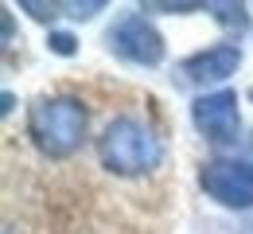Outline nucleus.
I'll list each match as a JSON object with an SVG mask.
<instances>
[{
	"label": "nucleus",
	"instance_id": "nucleus-9",
	"mask_svg": "<svg viewBox=\"0 0 253 234\" xmlns=\"http://www.w3.org/2000/svg\"><path fill=\"white\" fill-rule=\"evenodd\" d=\"M20 8H24L32 20H43V24H47V20H55V16L63 12V4H39V0H20Z\"/></svg>",
	"mask_w": 253,
	"mask_h": 234
},
{
	"label": "nucleus",
	"instance_id": "nucleus-6",
	"mask_svg": "<svg viewBox=\"0 0 253 234\" xmlns=\"http://www.w3.org/2000/svg\"><path fill=\"white\" fill-rule=\"evenodd\" d=\"M238 67H242V51L234 43H218V47H207V51L191 55L183 63V74L191 82L207 86V82H226L230 74H238Z\"/></svg>",
	"mask_w": 253,
	"mask_h": 234
},
{
	"label": "nucleus",
	"instance_id": "nucleus-11",
	"mask_svg": "<svg viewBox=\"0 0 253 234\" xmlns=\"http://www.w3.org/2000/svg\"><path fill=\"white\" fill-rule=\"evenodd\" d=\"M207 4H140V12H199Z\"/></svg>",
	"mask_w": 253,
	"mask_h": 234
},
{
	"label": "nucleus",
	"instance_id": "nucleus-10",
	"mask_svg": "<svg viewBox=\"0 0 253 234\" xmlns=\"http://www.w3.org/2000/svg\"><path fill=\"white\" fill-rule=\"evenodd\" d=\"M101 8H105L101 0H86V4H63V12L70 16V20H94Z\"/></svg>",
	"mask_w": 253,
	"mask_h": 234
},
{
	"label": "nucleus",
	"instance_id": "nucleus-5",
	"mask_svg": "<svg viewBox=\"0 0 253 234\" xmlns=\"http://www.w3.org/2000/svg\"><path fill=\"white\" fill-rule=\"evenodd\" d=\"M191 121L195 129L214 140V144H226L234 140L238 129H242V113H238V94L234 90H211V94H199L191 101Z\"/></svg>",
	"mask_w": 253,
	"mask_h": 234
},
{
	"label": "nucleus",
	"instance_id": "nucleus-3",
	"mask_svg": "<svg viewBox=\"0 0 253 234\" xmlns=\"http://www.w3.org/2000/svg\"><path fill=\"white\" fill-rule=\"evenodd\" d=\"M199 187L230 211L253 207V164L238 156H214L199 168Z\"/></svg>",
	"mask_w": 253,
	"mask_h": 234
},
{
	"label": "nucleus",
	"instance_id": "nucleus-4",
	"mask_svg": "<svg viewBox=\"0 0 253 234\" xmlns=\"http://www.w3.org/2000/svg\"><path fill=\"white\" fill-rule=\"evenodd\" d=\"M109 51L117 59H125L132 67H160L164 63V35L140 16V12H128L121 16L113 28H109Z\"/></svg>",
	"mask_w": 253,
	"mask_h": 234
},
{
	"label": "nucleus",
	"instance_id": "nucleus-7",
	"mask_svg": "<svg viewBox=\"0 0 253 234\" xmlns=\"http://www.w3.org/2000/svg\"><path fill=\"white\" fill-rule=\"evenodd\" d=\"M207 12L218 20V24H226V28H246V8L242 4H207Z\"/></svg>",
	"mask_w": 253,
	"mask_h": 234
},
{
	"label": "nucleus",
	"instance_id": "nucleus-8",
	"mask_svg": "<svg viewBox=\"0 0 253 234\" xmlns=\"http://www.w3.org/2000/svg\"><path fill=\"white\" fill-rule=\"evenodd\" d=\"M47 47H51L55 55H63V59H70V55L78 51V39H74L70 32H51V35H47Z\"/></svg>",
	"mask_w": 253,
	"mask_h": 234
},
{
	"label": "nucleus",
	"instance_id": "nucleus-1",
	"mask_svg": "<svg viewBox=\"0 0 253 234\" xmlns=\"http://www.w3.org/2000/svg\"><path fill=\"white\" fill-rule=\"evenodd\" d=\"M28 133H32L35 148L51 160H66L82 148L86 140V105L70 94H55V98H39L28 113Z\"/></svg>",
	"mask_w": 253,
	"mask_h": 234
},
{
	"label": "nucleus",
	"instance_id": "nucleus-2",
	"mask_svg": "<svg viewBox=\"0 0 253 234\" xmlns=\"http://www.w3.org/2000/svg\"><path fill=\"white\" fill-rule=\"evenodd\" d=\"M97 156L113 176H144L160 168L164 144L140 117H113L97 137Z\"/></svg>",
	"mask_w": 253,
	"mask_h": 234
}]
</instances>
